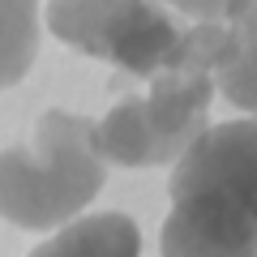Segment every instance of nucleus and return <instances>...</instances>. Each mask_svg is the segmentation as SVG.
Returning a JSON list of instances; mask_svg holds the SVG:
<instances>
[{
    "label": "nucleus",
    "mask_w": 257,
    "mask_h": 257,
    "mask_svg": "<svg viewBox=\"0 0 257 257\" xmlns=\"http://www.w3.org/2000/svg\"><path fill=\"white\" fill-rule=\"evenodd\" d=\"M223 47V22H197L180 35L167 64L150 77L146 94L116 103L94 124V142L107 163L163 167L176 163L210 128L214 64Z\"/></svg>",
    "instance_id": "f257e3e1"
},
{
    "label": "nucleus",
    "mask_w": 257,
    "mask_h": 257,
    "mask_svg": "<svg viewBox=\"0 0 257 257\" xmlns=\"http://www.w3.org/2000/svg\"><path fill=\"white\" fill-rule=\"evenodd\" d=\"M107 159L94 142V120L43 111L35 138L0 150V219L26 231L73 223L99 197Z\"/></svg>",
    "instance_id": "f03ea898"
},
{
    "label": "nucleus",
    "mask_w": 257,
    "mask_h": 257,
    "mask_svg": "<svg viewBox=\"0 0 257 257\" xmlns=\"http://www.w3.org/2000/svg\"><path fill=\"white\" fill-rule=\"evenodd\" d=\"M47 30L138 82L163 69L184 35L163 0H47Z\"/></svg>",
    "instance_id": "7ed1b4c3"
},
{
    "label": "nucleus",
    "mask_w": 257,
    "mask_h": 257,
    "mask_svg": "<svg viewBox=\"0 0 257 257\" xmlns=\"http://www.w3.org/2000/svg\"><path fill=\"white\" fill-rule=\"evenodd\" d=\"M167 197H210L257 219V120L210 124L176 159Z\"/></svg>",
    "instance_id": "20e7f679"
},
{
    "label": "nucleus",
    "mask_w": 257,
    "mask_h": 257,
    "mask_svg": "<svg viewBox=\"0 0 257 257\" xmlns=\"http://www.w3.org/2000/svg\"><path fill=\"white\" fill-rule=\"evenodd\" d=\"M159 248L163 257H257V219L210 197H172Z\"/></svg>",
    "instance_id": "39448f33"
},
{
    "label": "nucleus",
    "mask_w": 257,
    "mask_h": 257,
    "mask_svg": "<svg viewBox=\"0 0 257 257\" xmlns=\"http://www.w3.org/2000/svg\"><path fill=\"white\" fill-rule=\"evenodd\" d=\"M30 257H142V231L128 214H86L64 223Z\"/></svg>",
    "instance_id": "423d86ee"
},
{
    "label": "nucleus",
    "mask_w": 257,
    "mask_h": 257,
    "mask_svg": "<svg viewBox=\"0 0 257 257\" xmlns=\"http://www.w3.org/2000/svg\"><path fill=\"white\" fill-rule=\"evenodd\" d=\"M214 90L257 116V0L223 22V47L214 64Z\"/></svg>",
    "instance_id": "0eeeda50"
},
{
    "label": "nucleus",
    "mask_w": 257,
    "mask_h": 257,
    "mask_svg": "<svg viewBox=\"0 0 257 257\" xmlns=\"http://www.w3.org/2000/svg\"><path fill=\"white\" fill-rule=\"evenodd\" d=\"M39 56V0H0V90L18 86Z\"/></svg>",
    "instance_id": "6e6552de"
},
{
    "label": "nucleus",
    "mask_w": 257,
    "mask_h": 257,
    "mask_svg": "<svg viewBox=\"0 0 257 257\" xmlns=\"http://www.w3.org/2000/svg\"><path fill=\"white\" fill-rule=\"evenodd\" d=\"M167 5L176 13H184V18H193V22H227L244 9L248 0H167Z\"/></svg>",
    "instance_id": "1a4fd4ad"
}]
</instances>
